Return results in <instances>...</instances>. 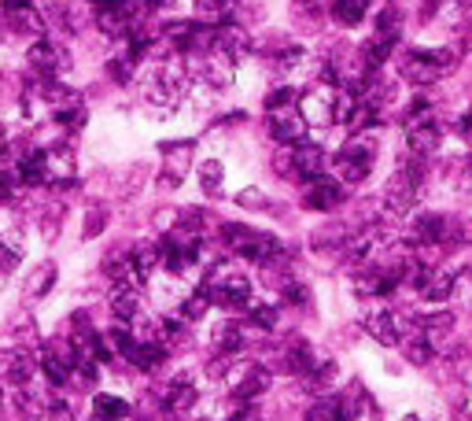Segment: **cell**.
Segmentation results:
<instances>
[{
	"instance_id": "f546056e",
	"label": "cell",
	"mask_w": 472,
	"mask_h": 421,
	"mask_svg": "<svg viewBox=\"0 0 472 421\" xmlns=\"http://www.w3.org/2000/svg\"><path fill=\"white\" fill-rule=\"evenodd\" d=\"M74 178V148L52 144L48 148V182H70Z\"/></svg>"
},
{
	"instance_id": "277c9868",
	"label": "cell",
	"mask_w": 472,
	"mask_h": 421,
	"mask_svg": "<svg viewBox=\"0 0 472 421\" xmlns=\"http://www.w3.org/2000/svg\"><path fill=\"white\" fill-rule=\"evenodd\" d=\"M428 171H425V159L421 155H406L399 166H395V174L388 178L384 185V211L388 215H410L417 196H421V185H425Z\"/></svg>"
},
{
	"instance_id": "4fadbf2b",
	"label": "cell",
	"mask_w": 472,
	"mask_h": 421,
	"mask_svg": "<svg viewBox=\"0 0 472 421\" xmlns=\"http://www.w3.org/2000/svg\"><path fill=\"white\" fill-rule=\"evenodd\" d=\"M26 56H30V70H34L37 78H56V74L67 67V52H63V45L52 41V37H37Z\"/></svg>"
},
{
	"instance_id": "8fae6325",
	"label": "cell",
	"mask_w": 472,
	"mask_h": 421,
	"mask_svg": "<svg viewBox=\"0 0 472 421\" xmlns=\"http://www.w3.org/2000/svg\"><path fill=\"white\" fill-rule=\"evenodd\" d=\"M332 104H336V89H325V86H314V89H299V115L307 119V126H332Z\"/></svg>"
},
{
	"instance_id": "7bdbcfd3",
	"label": "cell",
	"mask_w": 472,
	"mask_h": 421,
	"mask_svg": "<svg viewBox=\"0 0 472 421\" xmlns=\"http://www.w3.org/2000/svg\"><path fill=\"white\" fill-rule=\"evenodd\" d=\"M41 421H74V406H70L67 399H56V395H52V403H48V410H45Z\"/></svg>"
},
{
	"instance_id": "c3c4849f",
	"label": "cell",
	"mask_w": 472,
	"mask_h": 421,
	"mask_svg": "<svg viewBox=\"0 0 472 421\" xmlns=\"http://www.w3.org/2000/svg\"><path fill=\"white\" fill-rule=\"evenodd\" d=\"M233 421H266V417H262V414L255 410V403H251V406H244V410H236V414H233Z\"/></svg>"
},
{
	"instance_id": "bcb514c9",
	"label": "cell",
	"mask_w": 472,
	"mask_h": 421,
	"mask_svg": "<svg viewBox=\"0 0 472 421\" xmlns=\"http://www.w3.org/2000/svg\"><path fill=\"white\" fill-rule=\"evenodd\" d=\"M16 189H19L16 171H0V204H8V200L16 196Z\"/></svg>"
},
{
	"instance_id": "5bb4252c",
	"label": "cell",
	"mask_w": 472,
	"mask_h": 421,
	"mask_svg": "<svg viewBox=\"0 0 472 421\" xmlns=\"http://www.w3.org/2000/svg\"><path fill=\"white\" fill-rule=\"evenodd\" d=\"M365 329H369L372 341L384 344V348L403 344V318H399L395 310H388V307H372V310L365 314Z\"/></svg>"
},
{
	"instance_id": "816d5d0a",
	"label": "cell",
	"mask_w": 472,
	"mask_h": 421,
	"mask_svg": "<svg viewBox=\"0 0 472 421\" xmlns=\"http://www.w3.org/2000/svg\"><path fill=\"white\" fill-rule=\"evenodd\" d=\"M0 403H5V388H0Z\"/></svg>"
},
{
	"instance_id": "e575fe53",
	"label": "cell",
	"mask_w": 472,
	"mask_h": 421,
	"mask_svg": "<svg viewBox=\"0 0 472 421\" xmlns=\"http://www.w3.org/2000/svg\"><path fill=\"white\" fill-rule=\"evenodd\" d=\"M207 307H211V300L196 289V292H188V296L177 303V318H181V321H188V325H196V321L207 314Z\"/></svg>"
},
{
	"instance_id": "52a82bcc",
	"label": "cell",
	"mask_w": 472,
	"mask_h": 421,
	"mask_svg": "<svg viewBox=\"0 0 472 421\" xmlns=\"http://www.w3.org/2000/svg\"><path fill=\"white\" fill-rule=\"evenodd\" d=\"M269 370L266 366H258V363H240L236 359V366L229 370V377H226V384H229V395L236 399V403H255L258 395H266L269 392Z\"/></svg>"
},
{
	"instance_id": "5b68a950",
	"label": "cell",
	"mask_w": 472,
	"mask_h": 421,
	"mask_svg": "<svg viewBox=\"0 0 472 421\" xmlns=\"http://www.w3.org/2000/svg\"><path fill=\"white\" fill-rule=\"evenodd\" d=\"M222 244L240 263H258V267H266L277 256H285V244H280L277 237H269L262 229H251V226H233V222L222 226Z\"/></svg>"
},
{
	"instance_id": "9a60e30c",
	"label": "cell",
	"mask_w": 472,
	"mask_h": 421,
	"mask_svg": "<svg viewBox=\"0 0 472 421\" xmlns=\"http://www.w3.org/2000/svg\"><path fill=\"white\" fill-rule=\"evenodd\" d=\"M163 159H166V166H163L159 185L163 189L181 185V178L188 174V166H193V141H170V144H163Z\"/></svg>"
},
{
	"instance_id": "6da1fadb",
	"label": "cell",
	"mask_w": 472,
	"mask_h": 421,
	"mask_svg": "<svg viewBox=\"0 0 472 421\" xmlns=\"http://www.w3.org/2000/svg\"><path fill=\"white\" fill-rule=\"evenodd\" d=\"M200 292L211 300V307H222V310H229V314L251 307V278H247V270H244L236 259L211 263L207 274H204Z\"/></svg>"
},
{
	"instance_id": "ab89813d",
	"label": "cell",
	"mask_w": 472,
	"mask_h": 421,
	"mask_svg": "<svg viewBox=\"0 0 472 421\" xmlns=\"http://www.w3.org/2000/svg\"><path fill=\"white\" fill-rule=\"evenodd\" d=\"M273 171L280 174V178H296V155H292V144H280L277 152H273Z\"/></svg>"
},
{
	"instance_id": "e0dca14e",
	"label": "cell",
	"mask_w": 472,
	"mask_h": 421,
	"mask_svg": "<svg viewBox=\"0 0 472 421\" xmlns=\"http://www.w3.org/2000/svg\"><path fill=\"white\" fill-rule=\"evenodd\" d=\"M292 155H296V182L310 185V182L325 178V163H329V155H325L321 144L299 141V144H292Z\"/></svg>"
},
{
	"instance_id": "f1b7e54d",
	"label": "cell",
	"mask_w": 472,
	"mask_h": 421,
	"mask_svg": "<svg viewBox=\"0 0 472 421\" xmlns=\"http://www.w3.org/2000/svg\"><path fill=\"white\" fill-rule=\"evenodd\" d=\"M299 384H303V392H310L314 399H318V395H329L332 384H336V363H332V359H318V366H314Z\"/></svg>"
},
{
	"instance_id": "603a6c76",
	"label": "cell",
	"mask_w": 472,
	"mask_h": 421,
	"mask_svg": "<svg viewBox=\"0 0 472 421\" xmlns=\"http://www.w3.org/2000/svg\"><path fill=\"white\" fill-rule=\"evenodd\" d=\"M454 289H457V274H454V270H443V267H432L428 278H425V285L417 289V296L443 307V303L454 296Z\"/></svg>"
},
{
	"instance_id": "44dd1931",
	"label": "cell",
	"mask_w": 472,
	"mask_h": 421,
	"mask_svg": "<svg viewBox=\"0 0 472 421\" xmlns=\"http://www.w3.org/2000/svg\"><path fill=\"white\" fill-rule=\"evenodd\" d=\"M215 48L240 63V59L251 52V34H247L244 26H236V23H229V19H226V23H218V26H215Z\"/></svg>"
},
{
	"instance_id": "3957f363",
	"label": "cell",
	"mask_w": 472,
	"mask_h": 421,
	"mask_svg": "<svg viewBox=\"0 0 472 421\" xmlns=\"http://www.w3.org/2000/svg\"><path fill=\"white\" fill-rule=\"evenodd\" d=\"M376 163V137L372 133H351V141L332 155V178L340 185H365Z\"/></svg>"
},
{
	"instance_id": "ac0fdd59",
	"label": "cell",
	"mask_w": 472,
	"mask_h": 421,
	"mask_svg": "<svg viewBox=\"0 0 472 421\" xmlns=\"http://www.w3.org/2000/svg\"><path fill=\"white\" fill-rule=\"evenodd\" d=\"M343 204V185L332 178V174H325V178H318V182H310V185H303V207L307 211H336Z\"/></svg>"
},
{
	"instance_id": "836d02e7",
	"label": "cell",
	"mask_w": 472,
	"mask_h": 421,
	"mask_svg": "<svg viewBox=\"0 0 472 421\" xmlns=\"http://www.w3.org/2000/svg\"><path fill=\"white\" fill-rule=\"evenodd\" d=\"M277 321H280V310H277L273 303H251V307H247V325H251L255 332H273Z\"/></svg>"
},
{
	"instance_id": "4dcf8cb0",
	"label": "cell",
	"mask_w": 472,
	"mask_h": 421,
	"mask_svg": "<svg viewBox=\"0 0 472 421\" xmlns=\"http://www.w3.org/2000/svg\"><path fill=\"white\" fill-rule=\"evenodd\" d=\"M369 12V0H332L329 5V16L336 26H358Z\"/></svg>"
},
{
	"instance_id": "2e32d148",
	"label": "cell",
	"mask_w": 472,
	"mask_h": 421,
	"mask_svg": "<svg viewBox=\"0 0 472 421\" xmlns=\"http://www.w3.org/2000/svg\"><path fill=\"white\" fill-rule=\"evenodd\" d=\"M269 137L277 144H299L307 137V119L299 115V108H285V111H269V122H266Z\"/></svg>"
},
{
	"instance_id": "ba28073f",
	"label": "cell",
	"mask_w": 472,
	"mask_h": 421,
	"mask_svg": "<svg viewBox=\"0 0 472 421\" xmlns=\"http://www.w3.org/2000/svg\"><path fill=\"white\" fill-rule=\"evenodd\" d=\"M362 399L358 392H329V395H318L314 406L307 410V421H358V410Z\"/></svg>"
},
{
	"instance_id": "f907efd6",
	"label": "cell",
	"mask_w": 472,
	"mask_h": 421,
	"mask_svg": "<svg viewBox=\"0 0 472 421\" xmlns=\"http://www.w3.org/2000/svg\"><path fill=\"white\" fill-rule=\"evenodd\" d=\"M403 421H425V417H417V414H406V417H403Z\"/></svg>"
},
{
	"instance_id": "f6af8a7d",
	"label": "cell",
	"mask_w": 472,
	"mask_h": 421,
	"mask_svg": "<svg viewBox=\"0 0 472 421\" xmlns=\"http://www.w3.org/2000/svg\"><path fill=\"white\" fill-rule=\"evenodd\" d=\"M108 226V211L104 207H92L85 215V237H100V229Z\"/></svg>"
},
{
	"instance_id": "4316f807",
	"label": "cell",
	"mask_w": 472,
	"mask_h": 421,
	"mask_svg": "<svg viewBox=\"0 0 472 421\" xmlns=\"http://www.w3.org/2000/svg\"><path fill=\"white\" fill-rule=\"evenodd\" d=\"M233 74H236V59H229L226 52H207L204 56V78H207V86H215V89H226L229 81H233Z\"/></svg>"
},
{
	"instance_id": "60d3db41",
	"label": "cell",
	"mask_w": 472,
	"mask_h": 421,
	"mask_svg": "<svg viewBox=\"0 0 472 421\" xmlns=\"http://www.w3.org/2000/svg\"><path fill=\"white\" fill-rule=\"evenodd\" d=\"M280 292H285V303L296 307V310H307V307H310V289H307L303 281H296V278H292L285 289H280Z\"/></svg>"
},
{
	"instance_id": "681fc988",
	"label": "cell",
	"mask_w": 472,
	"mask_h": 421,
	"mask_svg": "<svg viewBox=\"0 0 472 421\" xmlns=\"http://www.w3.org/2000/svg\"><path fill=\"white\" fill-rule=\"evenodd\" d=\"M465 185H472V155L465 159Z\"/></svg>"
},
{
	"instance_id": "d6a6232c",
	"label": "cell",
	"mask_w": 472,
	"mask_h": 421,
	"mask_svg": "<svg viewBox=\"0 0 472 421\" xmlns=\"http://www.w3.org/2000/svg\"><path fill=\"white\" fill-rule=\"evenodd\" d=\"M303 63H307V48H299V45H280V48L269 56V67H273L277 74H296Z\"/></svg>"
},
{
	"instance_id": "83f0119b",
	"label": "cell",
	"mask_w": 472,
	"mask_h": 421,
	"mask_svg": "<svg viewBox=\"0 0 472 421\" xmlns=\"http://www.w3.org/2000/svg\"><path fill=\"white\" fill-rule=\"evenodd\" d=\"M414 325L428 336V341L435 344V348H443V341H446V336L454 332V314L450 310H432V314H417L414 318Z\"/></svg>"
},
{
	"instance_id": "7dc6e473",
	"label": "cell",
	"mask_w": 472,
	"mask_h": 421,
	"mask_svg": "<svg viewBox=\"0 0 472 421\" xmlns=\"http://www.w3.org/2000/svg\"><path fill=\"white\" fill-rule=\"evenodd\" d=\"M457 133L465 137V144H472V104L461 111V119H457Z\"/></svg>"
},
{
	"instance_id": "d6986e66",
	"label": "cell",
	"mask_w": 472,
	"mask_h": 421,
	"mask_svg": "<svg viewBox=\"0 0 472 421\" xmlns=\"http://www.w3.org/2000/svg\"><path fill=\"white\" fill-rule=\"evenodd\" d=\"M247 321H236V318H226L215 325L211 332V344H215V355H240L247 348Z\"/></svg>"
},
{
	"instance_id": "ee69618b",
	"label": "cell",
	"mask_w": 472,
	"mask_h": 421,
	"mask_svg": "<svg viewBox=\"0 0 472 421\" xmlns=\"http://www.w3.org/2000/svg\"><path fill=\"white\" fill-rule=\"evenodd\" d=\"M97 12H144L141 0H92Z\"/></svg>"
},
{
	"instance_id": "74e56055",
	"label": "cell",
	"mask_w": 472,
	"mask_h": 421,
	"mask_svg": "<svg viewBox=\"0 0 472 421\" xmlns=\"http://www.w3.org/2000/svg\"><path fill=\"white\" fill-rule=\"evenodd\" d=\"M296 100H299V89L296 86H277L273 93H266V115L269 111H285V108H296Z\"/></svg>"
},
{
	"instance_id": "1f68e13d",
	"label": "cell",
	"mask_w": 472,
	"mask_h": 421,
	"mask_svg": "<svg viewBox=\"0 0 472 421\" xmlns=\"http://www.w3.org/2000/svg\"><path fill=\"white\" fill-rule=\"evenodd\" d=\"M52 285H56V267H52V263L37 267V270L26 278V285H23V296H26V303H37V300H45V296L52 292Z\"/></svg>"
},
{
	"instance_id": "f35d334b",
	"label": "cell",
	"mask_w": 472,
	"mask_h": 421,
	"mask_svg": "<svg viewBox=\"0 0 472 421\" xmlns=\"http://www.w3.org/2000/svg\"><path fill=\"white\" fill-rule=\"evenodd\" d=\"M376 34H403V12L399 5H384L376 12Z\"/></svg>"
},
{
	"instance_id": "9c48e42d",
	"label": "cell",
	"mask_w": 472,
	"mask_h": 421,
	"mask_svg": "<svg viewBox=\"0 0 472 421\" xmlns=\"http://www.w3.org/2000/svg\"><path fill=\"white\" fill-rule=\"evenodd\" d=\"M406 240L414 247H443V244H450V218H443L435 211H421V215H414Z\"/></svg>"
},
{
	"instance_id": "d4e9b609",
	"label": "cell",
	"mask_w": 472,
	"mask_h": 421,
	"mask_svg": "<svg viewBox=\"0 0 472 421\" xmlns=\"http://www.w3.org/2000/svg\"><path fill=\"white\" fill-rule=\"evenodd\" d=\"M347 240H351L347 226H343V222H329V226L314 229V237H310V247L318 251V256H343Z\"/></svg>"
},
{
	"instance_id": "ffe728a7",
	"label": "cell",
	"mask_w": 472,
	"mask_h": 421,
	"mask_svg": "<svg viewBox=\"0 0 472 421\" xmlns=\"http://www.w3.org/2000/svg\"><path fill=\"white\" fill-rule=\"evenodd\" d=\"M280 366H285L292 377H307L314 366H318V355H314V348L303 341V336H292V341L280 348Z\"/></svg>"
},
{
	"instance_id": "7c38bea8",
	"label": "cell",
	"mask_w": 472,
	"mask_h": 421,
	"mask_svg": "<svg viewBox=\"0 0 472 421\" xmlns=\"http://www.w3.org/2000/svg\"><path fill=\"white\" fill-rule=\"evenodd\" d=\"M196 403H200V388H196V381L188 377V374H177V377L166 384V392H163V410H166L170 417L193 414Z\"/></svg>"
},
{
	"instance_id": "8992f818",
	"label": "cell",
	"mask_w": 472,
	"mask_h": 421,
	"mask_svg": "<svg viewBox=\"0 0 472 421\" xmlns=\"http://www.w3.org/2000/svg\"><path fill=\"white\" fill-rule=\"evenodd\" d=\"M454 67H457V52L454 48H414V52H406L399 70H403L406 81L428 89V86H435L443 74H450Z\"/></svg>"
},
{
	"instance_id": "cb8c5ba5",
	"label": "cell",
	"mask_w": 472,
	"mask_h": 421,
	"mask_svg": "<svg viewBox=\"0 0 472 421\" xmlns=\"http://www.w3.org/2000/svg\"><path fill=\"white\" fill-rule=\"evenodd\" d=\"M130 259H133V274L137 281H152V274L163 267V251H159V240H141L130 247Z\"/></svg>"
},
{
	"instance_id": "484cf974",
	"label": "cell",
	"mask_w": 472,
	"mask_h": 421,
	"mask_svg": "<svg viewBox=\"0 0 472 421\" xmlns=\"http://www.w3.org/2000/svg\"><path fill=\"white\" fill-rule=\"evenodd\" d=\"M133 414V406L126 403V399H119V395H111V392H97L92 395V414H89V421H126Z\"/></svg>"
},
{
	"instance_id": "7a4b0ae2",
	"label": "cell",
	"mask_w": 472,
	"mask_h": 421,
	"mask_svg": "<svg viewBox=\"0 0 472 421\" xmlns=\"http://www.w3.org/2000/svg\"><path fill=\"white\" fill-rule=\"evenodd\" d=\"M188 81H193V74H188V63L184 56L170 52L166 59H159L148 74H144V100L155 104V108H170L184 97Z\"/></svg>"
},
{
	"instance_id": "d590c367",
	"label": "cell",
	"mask_w": 472,
	"mask_h": 421,
	"mask_svg": "<svg viewBox=\"0 0 472 421\" xmlns=\"http://www.w3.org/2000/svg\"><path fill=\"white\" fill-rule=\"evenodd\" d=\"M222 182H226V166H222L218 159L200 163V189H204L207 196H218V193H222Z\"/></svg>"
},
{
	"instance_id": "b9f144b4",
	"label": "cell",
	"mask_w": 472,
	"mask_h": 421,
	"mask_svg": "<svg viewBox=\"0 0 472 421\" xmlns=\"http://www.w3.org/2000/svg\"><path fill=\"white\" fill-rule=\"evenodd\" d=\"M236 204H240L244 211H258V207H266L269 200H266V193H262V189H255V185H251V189H240V193H236Z\"/></svg>"
},
{
	"instance_id": "30bf717a",
	"label": "cell",
	"mask_w": 472,
	"mask_h": 421,
	"mask_svg": "<svg viewBox=\"0 0 472 421\" xmlns=\"http://www.w3.org/2000/svg\"><path fill=\"white\" fill-rule=\"evenodd\" d=\"M30 381H37V359L30 352H23V348L0 352V384H8L16 392V388H26Z\"/></svg>"
},
{
	"instance_id": "8d00e7d4",
	"label": "cell",
	"mask_w": 472,
	"mask_h": 421,
	"mask_svg": "<svg viewBox=\"0 0 472 421\" xmlns=\"http://www.w3.org/2000/svg\"><path fill=\"white\" fill-rule=\"evenodd\" d=\"M137 56H130V52H122V56H115L111 63H108V74H111V81H119V86H130L133 81V74H137Z\"/></svg>"
},
{
	"instance_id": "7402d4cb",
	"label": "cell",
	"mask_w": 472,
	"mask_h": 421,
	"mask_svg": "<svg viewBox=\"0 0 472 421\" xmlns=\"http://www.w3.org/2000/svg\"><path fill=\"white\" fill-rule=\"evenodd\" d=\"M111 314L122 325H133L144 314V300H141V285H115L111 289Z\"/></svg>"
}]
</instances>
